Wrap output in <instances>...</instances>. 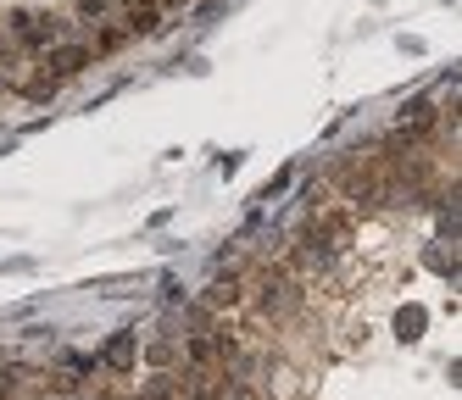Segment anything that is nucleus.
I'll use <instances>...</instances> for the list:
<instances>
[{
  "label": "nucleus",
  "mask_w": 462,
  "mask_h": 400,
  "mask_svg": "<svg viewBox=\"0 0 462 400\" xmlns=\"http://www.w3.org/2000/svg\"><path fill=\"white\" fill-rule=\"evenodd\" d=\"M140 400H179V384H173V378H145Z\"/></svg>",
  "instance_id": "5"
},
{
  "label": "nucleus",
  "mask_w": 462,
  "mask_h": 400,
  "mask_svg": "<svg viewBox=\"0 0 462 400\" xmlns=\"http://www.w3.org/2000/svg\"><path fill=\"white\" fill-rule=\"evenodd\" d=\"M301 306H307V289L295 284L284 267H268L262 284H256V312L268 317V323H284V317H295Z\"/></svg>",
  "instance_id": "1"
},
{
  "label": "nucleus",
  "mask_w": 462,
  "mask_h": 400,
  "mask_svg": "<svg viewBox=\"0 0 462 400\" xmlns=\"http://www.w3.org/2000/svg\"><path fill=\"white\" fill-rule=\"evenodd\" d=\"M23 95H28V100H51V95H56V78H28Z\"/></svg>",
  "instance_id": "7"
},
{
  "label": "nucleus",
  "mask_w": 462,
  "mask_h": 400,
  "mask_svg": "<svg viewBox=\"0 0 462 400\" xmlns=\"http://www.w3.org/2000/svg\"><path fill=\"white\" fill-rule=\"evenodd\" d=\"M145 356H151V367H173V356H179V345H173V340H156V345H151Z\"/></svg>",
  "instance_id": "6"
},
{
  "label": "nucleus",
  "mask_w": 462,
  "mask_h": 400,
  "mask_svg": "<svg viewBox=\"0 0 462 400\" xmlns=\"http://www.w3.org/2000/svg\"><path fill=\"white\" fill-rule=\"evenodd\" d=\"M51 67H56V78H73V73H84V67H95V50L89 45H61L51 56Z\"/></svg>",
  "instance_id": "2"
},
{
  "label": "nucleus",
  "mask_w": 462,
  "mask_h": 400,
  "mask_svg": "<svg viewBox=\"0 0 462 400\" xmlns=\"http://www.w3.org/2000/svg\"><path fill=\"white\" fill-rule=\"evenodd\" d=\"M207 300H212V306H228V312H235V306H245V289H240V278H217V284L207 289Z\"/></svg>",
  "instance_id": "4"
},
{
  "label": "nucleus",
  "mask_w": 462,
  "mask_h": 400,
  "mask_svg": "<svg viewBox=\"0 0 462 400\" xmlns=\"http://www.w3.org/2000/svg\"><path fill=\"white\" fill-rule=\"evenodd\" d=\"M168 6H189V0H168Z\"/></svg>",
  "instance_id": "9"
},
{
  "label": "nucleus",
  "mask_w": 462,
  "mask_h": 400,
  "mask_svg": "<svg viewBox=\"0 0 462 400\" xmlns=\"http://www.w3.org/2000/svg\"><path fill=\"white\" fill-rule=\"evenodd\" d=\"M112 0H79V17H106Z\"/></svg>",
  "instance_id": "8"
},
{
  "label": "nucleus",
  "mask_w": 462,
  "mask_h": 400,
  "mask_svg": "<svg viewBox=\"0 0 462 400\" xmlns=\"http://www.w3.org/2000/svg\"><path fill=\"white\" fill-rule=\"evenodd\" d=\"M134 356H140V350H134V333H117V340L101 350V361L112 367V373H128V367H134Z\"/></svg>",
  "instance_id": "3"
}]
</instances>
